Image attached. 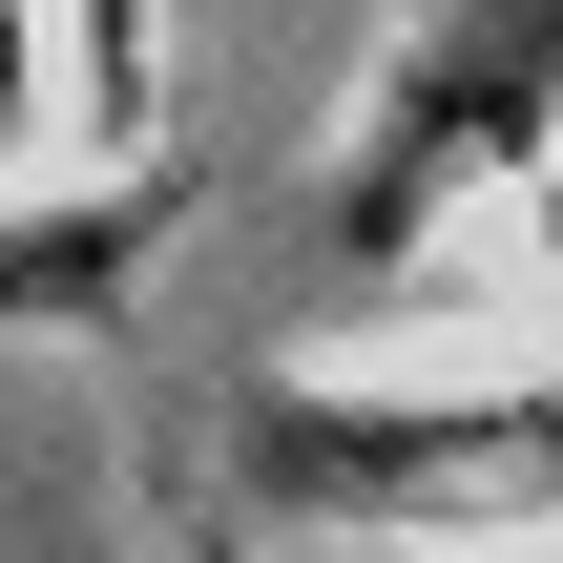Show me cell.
<instances>
[{"label":"cell","mask_w":563,"mask_h":563,"mask_svg":"<svg viewBox=\"0 0 563 563\" xmlns=\"http://www.w3.org/2000/svg\"><path fill=\"white\" fill-rule=\"evenodd\" d=\"M460 167H543V0H439V21H418L397 104H376V146H355L334 251H397Z\"/></svg>","instance_id":"1"},{"label":"cell","mask_w":563,"mask_h":563,"mask_svg":"<svg viewBox=\"0 0 563 563\" xmlns=\"http://www.w3.org/2000/svg\"><path fill=\"white\" fill-rule=\"evenodd\" d=\"M146 251H167V167H104L84 209H21L0 230V313H104Z\"/></svg>","instance_id":"2"},{"label":"cell","mask_w":563,"mask_h":563,"mask_svg":"<svg viewBox=\"0 0 563 563\" xmlns=\"http://www.w3.org/2000/svg\"><path fill=\"white\" fill-rule=\"evenodd\" d=\"M63 42H84V125L125 146L146 125V0H63Z\"/></svg>","instance_id":"3"}]
</instances>
